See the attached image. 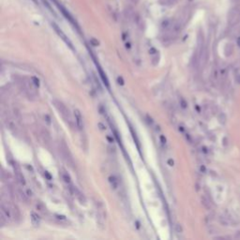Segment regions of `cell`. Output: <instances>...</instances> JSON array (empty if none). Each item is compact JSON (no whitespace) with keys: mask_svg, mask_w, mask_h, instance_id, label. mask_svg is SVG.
I'll return each instance as SVG.
<instances>
[{"mask_svg":"<svg viewBox=\"0 0 240 240\" xmlns=\"http://www.w3.org/2000/svg\"><path fill=\"white\" fill-rule=\"evenodd\" d=\"M54 104H55V108L58 110V112L61 114V116H63V118L67 122H69V124L71 126V125H72V122H71V116H70V111L67 109V107L61 102H59V100H54Z\"/></svg>","mask_w":240,"mask_h":240,"instance_id":"cell-1","label":"cell"},{"mask_svg":"<svg viewBox=\"0 0 240 240\" xmlns=\"http://www.w3.org/2000/svg\"><path fill=\"white\" fill-rule=\"evenodd\" d=\"M117 83L120 85H123L124 84V80L122 78V76H118V77H117Z\"/></svg>","mask_w":240,"mask_h":240,"instance_id":"cell-18","label":"cell"},{"mask_svg":"<svg viewBox=\"0 0 240 240\" xmlns=\"http://www.w3.org/2000/svg\"><path fill=\"white\" fill-rule=\"evenodd\" d=\"M226 116H225V114H223V113H222L219 114V123H222V124H225L226 123Z\"/></svg>","mask_w":240,"mask_h":240,"instance_id":"cell-15","label":"cell"},{"mask_svg":"<svg viewBox=\"0 0 240 240\" xmlns=\"http://www.w3.org/2000/svg\"><path fill=\"white\" fill-rule=\"evenodd\" d=\"M52 1L55 3V6H56L57 8H58V9H59V11H61V13L63 14V15L65 16V18L67 19V20H69V21H70L71 23H72V25H74L76 27H78V26H77V25H76L75 21L73 20V17L70 15V13L68 11H67V9H65L63 6H62L61 4H59L58 2L56 1V0H52Z\"/></svg>","mask_w":240,"mask_h":240,"instance_id":"cell-2","label":"cell"},{"mask_svg":"<svg viewBox=\"0 0 240 240\" xmlns=\"http://www.w3.org/2000/svg\"><path fill=\"white\" fill-rule=\"evenodd\" d=\"M56 217L58 219H66V218L64 217V216H56Z\"/></svg>","mask_w":240,"mask_h":240,"instance_id":"cell-29","label":"cell"},{"mask_svg":"<svg viewBox=\"0 0 240 240\" xmlns=\"http://www.w3.org/2000/svg\"><path fill=\"white\" fill-rule=\"evenodd\" d=\"M26 194H27L28 197H31V196L33 195L32 190H29V189H27V190H26Z\"/></svg>","mask_w":240,"mask_h":240,"instance_id":"cell-22","label":"cell"},{"mask_svg":"<svg viewBox=\"0 0 240 240\" xmlns=\"http://www.w3.org/2000/svg\"><path fill=\"white\" fill-rule=\"evenodd\" d=\"M42 2L44 3V5H46V7H47L48 9H50V11H51V12H52V13H54V12H53V11H52V8H51V6H50V5H49V3H48V2L46 1V0H42Z\"/></svg>","mask_w":240,"mask_h":240,"instance_id":"cell-20","label":"cell"},{"mask_svg":"<svg viewBox=\"0 0 240 240\" xmlns=\"http://www.w3.org/2000/svg\"><path fill=\"white\" fill-rule=\"evenodd\" d=\"M180 105H181V107L182 108H187V102H185V100L183 99H180Z\"/></svg>","mask_w":240,"mask_h":240,"instance_id":"cell-19","label":"cell"},{"mask_svg":"<svg viewBox=\"0 0 240 240\" xmlns=\"http://www.w3.org/2000/svg\"><path fill=\"white\" fill-rule=\"evenodd\" d=\"M32 80L34 81V84H35V85H37V86H39V80H38L36 77H32Z\"/></svg>","mask_w":240,"mask_h":240,"instance_id":"cell-23","label":"cell"},{"mask_svg":"<svg viewBox=\"0 0 240 240\" xmlns=\"http://www.w3.org/2000/svg\"><path fill=\"white\" fill-rule=\"evenodd\" d=\"M33 1H34V2H36V0H33Z\"/></svg>","mask_w":240,"mask_h":240,"instance_id":"cell-32","label":"cell"},{"mask_svg":"<svg viewBox=\"0 0 240 240\" xmlns=\"http://www.w3.org/2000/svg\"><path fill=\"white\" fill-rule=\"evenodd\" d=\"M11 211H12V217L14 220H18L20 219V212H19L18 208L15 205H11Z\"/></svg>","mask_w":240,"mask_h":240,"instance_id":"cell-10","label":"cell"},{"mask_svg":"<svg viewBox=\"0 0 240 240\" xmlns=\"http://www.w3.org/2000/svg\"><path fill=\"white\" fill-rule=\"evenodd\" d=\"M156 53H157V50L155 49V48H153V47L150 48V50H149V54L150 55H155Z\"/></svg>","mask_w":240,"mask_h":240,"instance_id":"cell-21","label":"cell"},{"mask_svg":"<svg viewBox=\"0 0 240 240\" xmlns=\"http://www.w3.org/2000/svg\"><path fill=\"white\" fill-rule=\"evenodd\" d=\"M90 43L92 44L93 46H98L99 45V41L96 40V39H91L90 40Z\"/></svg>","mask_w":240,"mask_h":240,"instance_id":"cell-17","label":"cell"},{"mask_svg":"<svg viewBox=\"0 0 240 240\" xmlns=\"http://www.w3.org/2000/svg\"><path fill=\"white\" fill-rule=\"evenodd\" d=\"M52 26H53V27L55 28V32L57 33V35H58L62 40H63L64 41H65V43L66 44H68V46L70 48L71 50H74V48H73V46H72V43H71V41L68 39V38H67V36L65 35V33L62 31L60 28L57 26V25H55V23H52Z\"/></svg>","mask_w":240,"mask_h":240,"instance_id":"cell-3","label":"cell"},{"mask_svg":"<svg viewBox=\"0 0 240 240\" xmlns=\"http://www.w3.org/2000/svg\"><path fill=\"white\" fill-rule=\"evenodd\" d=\"M19 195H20V197H21V199L23 200V201H25V202H26L27 201V194L26 193H25V192H22V191H20V192H19Z\"/></svg>","mask_w":240,"mask_h":240,"instance_id":"cell-16","label":"cell"},{"mask_svg":"<svg viewBox=\"0 0 240 240\" xmlns=\"http://www.w3.org/2000/svg\"><path fill=\"white\" fill-rule=\"evenodd\" d=\"M202 204H203V205L204 206L205 208L210 209V203L205 197H202Z\"/></svg>","mask_w":240,"mask_h":240,"instance_id":"cell-13","label":"cell"},{"mask_svg":"<svg viewBox=\"0 0 240 240\" xmlns=\"http://www.w3.org/2000/svg\"><path fill=\"white\" fill-rule=\"evenodd\" d=\"M236 43H237V45H238V46L240 47V37H239L238 39H237V40H236Z\"/></svg>","mask_w":240,"mask_h":240,"instance_id":"cell-30","label":"cell"},{"mask_svg":"<svg viewBox=\"0 0 240 240\" xmlns=\"http://www.w3.org/2000/svg\"><path fill=\"white\" fill-rule=\"evenodd\" d=\"M36 209L40 213L45 212V206L43 205V204H41L40 202H38V203L36 204Z\"/></svg>","mask_w":240,"mask_h":240,"instance_id":"cell-12","label":"cell"},{"mask_svg":"<svg viewBox=\"0 0 240 240\" xmlns=\"http://www.w3.org/2000/svg\"><path fill=\"white\" fill-rule=\"evenodd\" d=\"M44 118H46V122H47L48 124H50V123H51V119H50V117H49V116H48V114H45Z\"/></svg>","mask_w":240,"mask_h":240,"instance_id":"cell-25","label":"cell"},{"mask_svg":"<svg viewBox=\"0 0 240 240\" xmlns=\"http://www.w3.org/2000/svg\"><path fill=\"white\" fill-rule=\"evenodd\" d=\"M161 26H162V28H163V29H165V30L169 29V28H170V27L172 26H171V22H170L169 20H166V21H164V22L162 23Z\"/></svg>","mask_w":240,"mask_h":240,"instance_id":"cell-14","label":"cell"},{"mask_svg":"<svg viewBox=\"0 0 240 240\" xmlns=\"http://www.w3.org/2000/svg\"><path fill=\"white\" fill-rule=\"evenodd\" d=\"M168 164H169L170 166H173V165H174V160H173L172 159L168 160Z\"/></svg>","mask_w":240,"mask_h":240,"instance_id":"cell-27","label":"cell"},{"mask_svg":"<svg viewBox=\"0 0 240 240\" xmlns=\"http://www.w3.org/2000/svg\"><path fill=\"white\" fill-rule=\"evenodd\" d=\"M5 123H6L7 127L9 128V129H11V131H16V124H15V121H14L12 118L7 117L6 120H5Z\"/></svg>","mask_w":240,"mask_h":240,"instance_id":"cell-5","label":"cell"},{"mask_svg":"<svg viewBox=\"0 0 240 240\" xmlns=\"http://www.w3.org/2000/svg\"><path fill=\"white\" fill-rule=\"evenodd\" d=\"M176 227H177V231L181 233V232H182V227L180 226L179 224H177V225H176Z\"/></svg>","mask_w":240,"mask_h":240,"instance_id":"cell-28","label":"cell"},{"mask_svg":"<svg viewBox=\"0 0 240 240\" xmlns=\"http://www.w3.org/2000/svg\"><path fill=\"white\" fill-rule=\"evenodd\" d=\"M30 219H31V222L32 224L34 225V226H38V225L40 224V219L39 217V215L35 212H32L31 213V216H30Z\"/></svg>","mask_w":240,"mask_h":240,"instance_id":"cell-7","label":"cell"},{"mask_svg":"<svg viewBox=\"0 0 240 240\" xmlns=\"http://www.w3.org/2000/svg\"><path fill=\"white\" fill-rule=\"evenodd\" d=\"M236 83L240 84V74H237L236 76Z\"/></svg>","mask_w":240,"mask_h":240,"instance_id":"cell-26","label":"cell"},{"mask_svg":"<svg viewBox=\"0 0 240 240\" xmlns=\"http://www.w3.org/2000/svg\"><path fill=\"white\" fill-rule=\"evenodd\" d=\"M74 116H75V122L77 127L82 129L84 128V121H83V116H82V114L79 110H74Z\"/></svg>","mask_w":240,"mask_h":240,"instance_id":"cell-4","label":"cell"},{"mask_svg":"<svg viewBox=\"0 0 240 240\" xmlns=\"http://www.w3.org/2000/svg\"><path fill=\"white\" fill-rule=\"evenodd\" d=\"M61 176H62V180H63L67 185H69V186L71 185V178H70V175L68 174V173L62 172Z\"/></svg>","mask_w":240,"mask_h":240,"instance_id":"cell-8","label":"cell"},{"mask_svg":"<svg viewBox=\"0 0 240 240\" xmlns=\"http://www.w3.org/2000/svg\"><path fill=\"white\" fill-rule=\"evenodd\" d=\"M108 181H109V183H110V186L112 187V189L116 190L118 188V180H117L116 175H110L109 178H108Z\"/></svg>","mask_w":240,"mask_h":240,"instance_id":"cell-6","label":"cell"},{"mask_svg":"<svg viewBox=\"0 0 240 240\" xmlns=\"http://www.w3.org/2000/svg\"><path fill=\"white\" fill-rule=\"evenodd\" d=\"M16 177H17V180H18V182H19V183H20L22 186L26 185V180H25V177H23V175L21 174L20 172H16Z\"/></svg>","mask_w":240,"mask_h":240,"instance_id":"cell-11","label":"cell"},{"mask_svg":"<svg viewBox=\"0 0 240 240\" xmlns=\"http://www.w3.org/2000/svg\"><path fill=\"white\" fill-rule=\"evenodd\" d=\"M160 142H161L162 143H166V138H165L164 136H163V135H160Z\"/></svg>","mask_w":240,"mask_h":240,"instance_id":"cell-24","label":"cell"},{"mask_svg":"<svg viewBox=\"0 0 240 240\" xmlns=\"http://www.w3.org/2000/svg\"><path fill=\"white\" fill-rule=\"evenodd\" d=\"M126 48H131V44H129V43H126Z\"/></svg>","mask_w":240,"mask_h":240,"instance_id":"cell-31","label":"cell"},{"mask_svg":"<svg viewBox=\"0 0 240 240\" xmlns=\"http://www.w3.org/2000/svg\"><path fill=\"white\" fill-rule=\"evenodd\" d=\"M99 75H100V78H102V82L104 83V84L107 86V87L109 88L110 87V85H109V81H108V79H107V77H106V74H105L103 71H102V70L99 68Z\"/></svg>","mask_w":240,"mask_h":240,"instance_id":"cell-9","label":"cell"}]
</instances>
